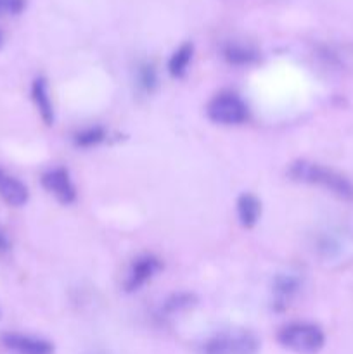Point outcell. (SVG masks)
<instances>
[{"instance_id":"cell-1","label":"cell","mask_w":353,"mask_h":354,"mask_svg":"<svg viewBox=\"0 0 353 354\" xmlns=\"http://www.w3.org/2000/svg\"><path fill=\"white\" fill-rule=\"evenodd\" d=\"M287 176L293 182L314 185L318 189L327 190L338 199L345 203H353V182L343 173L320 165V162L308 161V159H298L291 162L287 168Z\"/></svg>"},{"instance_id":"cell-2","label":"cell","mask_w":353,"mask_h":354,"mask_svg":"<svg viewBox=\"0 0 353 354\" xmlns=\"http://www.w3.org/2000/svg\"><path fill=\"white\" fill-rule=\"evenodd\" d=\"M277 341L294 354H318L325 346V334L318 325L308 322H294L277 334Z\"/></svg>"},{"instance_id":"cell-3","label":"cell","mask_w":353,"mask_h":354,"mask_svg":"<svg viewBox=\"0 0 353 354\" xmlns=\"http://www.w3.org/2000/svg\"><path fill=\"white\" fill-rule=\"evenodd\" d=\"M262 341L246 328H230L211 335L201 348V354H258Z\"/></svg>"},{"instance_id":"cell-4","label":"cell","mask_w":353,"mask_h":354,"mask_svg":"<svg viewBox=\"0 0 353 354\" xmlns=\"http://www.w3.org/2000/svg\"><path fill=\"white\" fill-rule=\"evenodd\" d=\"M208 120L221 127H239L249 118V107L237 93L221 92L206 106Z\"/></svg>"},{"instance_id":"cell-5","label":"cell","mask_w":353,"mask_h":354,"mask_svg":"<svg viewBox=\"0 0 353 354\" xmlns=\"http://www.w3.org/2000/svg\"><path fill=\"white\" fill-rule=\"evenodd\" d=\"M42 187L57 201L62 206H69L76 201L78 192H76L75 182L71 178V173L68 168L55 166V168L47 169L40 178Z\"/></svg>"},{"instance_id":"cell-6","label":"cell","mask_w":353,"mask_h":354,"mask_svg":"<svg viewBox=\"0 0 353 354\" xmlns=\"http://www.w3.org/2000/svg\"><path fill=\"white\" fill-rule=\"evenodd\" d=\"M163 270V261L154 254H142L132 261L125 277L123 287L127 292H137L147 282H151Z\"/></svg>"},{"instance_id":"cell-7","label":"cell","mask_w":353,"mask_h":354,"mask_svg":"<svg viewBox=\"0 0 353 354\" xmlns=\"http://www.w3.org/2000/svg\"><path fill=\"white\" fill-rule=\"evenodd\" d=\"M3 348L14 354H54V344L47 339L37 335L21 334V332H6L0 335Z\"/></svg>"},{"instance_id":"cell-8","label":"cell","mask_w":353,"mask_h":354,"mask_svg":"<svg viewBox=\"0 0 353 354\" xmlns=\"http://www.w3.org/2000/svg\"><path fill=\"white\" fill-rule=\"evenodd\" d=\"M0 199L10 207H23L30 199V190L16 175L0 166Z\"/></svg>"},{"instance_id":"cell-9","label":"cell","mask_w":353,"mask_h":354,"mask_svg":"<svg viewBox=\"0 0 353 354\" xmlns=\"http://www.w3.org/2000/svg\"><path fill=\"white\" fill-rule=\"evenodd\" d=\"M31 100H33L35 107H37V113L40 114L42 121H44L47 127L54 124L55 121V111H54V102H52L51 90H48V83L44 76H37L31 83Z\"/></svg>"},{"instance_id":"cell-10","label":"cell","mask_w":353,"mask_h":354,"mask_svg":"<svg viewBox=\"0 0 353 354\" xmlns=\"http://www.w3.org/2000/svg\"><path fill=\"white\" fill-rule=\"evenodd\" d=\"M301 287V279L298 275H291V273H279L273 279V306L277 311L286 310L289 301L298 294Z\"/></svg>"},{"instance_id":"cell-11","label":"cell","mask_w":353,"mask_h":354,"mask_svg":"<svg viewBox=\"0 0 353 354\" xmlns=\"http://www.w3.org/2000/svg\"><path fill=\"white\" fill-rule=\"evenodd\" d=\"M235 209H237L239 223L244 228L256 227V223L262 218V203L255 194H241L237 197V203H235Z\"/></svg>"},{"instance_id":"cell-12","label":"cell","mask_w":353,"mask_h":354,"mask_svg":"<svg viewBox=\"0 0 353 354\" xmlns=\"http://www.w3.org/2000/svg\"><path fill=\"white\" fill-rule=\"evenodd\" d=\"M221 55L230 66H251L260 59V52L255 47L239 41H227L221 47Z\"/></svg>"},{"instance_id":"cell-13","label":"cell","mask_w":353,"mask_h":354,"mask_svg":"<svg viewBox=\"0 0 353 354\" xmlns=\"http://www.w3.org/2000/svg\"><path fill=\"white\" fill-rule=\"evenodd\" d=\"M194 57V44L185 41L180 47L173 50V54L168 59V73L173 80H182L185 78L189 66Z\"/></svg>"},{"instance_id":"cell-14","label":"cell","mask_w":353,"mask_h":354,"mask_svg":"<svg viewBox=\"0 0 353 354\" xmlns=\"http://www.w3.org/2000/svg\"><path fill=\"white\" fill-rule=\"evenodd\" d=\"M135 85L145 95H151L156 92L159 82H158V71H156L152 62H141L135 69Z\"/></svg>"},{"instance_id":"cell-15","label":"cell","mask_w":353,"mask_h":354,"mask_svg":"<svg viewBox=\"0 0 353 354\" xmlns=\"http://www.w3.org/2000/svg\"><path fill=\"white\" fill-rule=\"evenodd\" d=\"M106 138L107 133L104 130V127H89L76 131L75 137H73V144L78 149H92L102 144Z\"/></svg>"},{"instance_id":"cell-16","label":"cell","mask_w":353,"mask_h":354,"mask_svg":"<svg viewBox=\"0 0 353 354\" xmlns=\"http://www.w3.org/2000/svg\"><path fill=\"white\" fill-rule=\"evenodd\" d=\"M196 304V297L189 292H179V294H172L168 299L163 303L161 311L165 315H175L180 313L183 310H189L190 306Z\"/></svg>"},{"instance_id":"cell-17","label":"cell","mask_w":353,"mask_h":354,"mask_svg":"<svg viewBox=\"0 0 353 354\" xmlns=\"http://www.w3.org/2000/svg\"><path fill=\"white\" fill-rule=\"evenodd\" d=\"M26 9V0H0V16H17Z\"/></svg>"},{"instance_id":"cell-18","label":"cell","mask_w":353,"mask_h":354,"mask_svg":"<svg viewBox=\"0 0 353 354\" xmlns=\"http://www.w3.org/2000/svg\"><path fill=\"white\" fill-rule=\"evenodd\" d=\"M10 251V239L9 235L6 234L2 227H0V254H6V252Z\"/></svg>"},{"instance_id":"cell-19","label":"cell","mask_w":353,"mask_h":354,"mask_svg":"<svg viewBox=\"0 0 353 354\" xmlns=\"http://www.w3.org/2000/svg\"><path fill=\"white\" fill-rule=\"evenodd\" d=\"M2 41H3V37H2V33H0V47H2Z\"/></svg>"}]
</instances>
